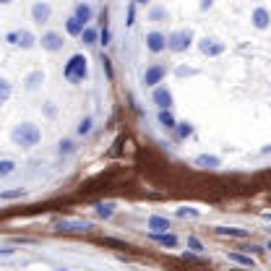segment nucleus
<instances>
[{
    "mask_svg": "<svg viewBox=\"0 0 271 271\" xmlns=\"http://www.w3.org/2000/svg\"><path fill=\"white\" fill-rule=\"evenodd\" d=\"M11 139H13V144L21 146V149H34L42 141V130L34 123H19L16 128H13Z\"/></svg>",
    "mask_w": 271,
    "mask_h": 271,
    "instance_id": "f257e3e1",
    "label": "nucleus"
},
{
    "mask_svg": "<svg viewBox=\"0 0 271 271\" xmlns=\"http://www.w3.org/2000/svg\"><path fill=\"white\" fill-rule=\"evenodd\" d=\"M89 60L79 52V55H73L71 60H68V63H65V68H63V76L71 81V84H81L86 76H89Z\"/></svg>",
    "mask_w": 271,
    "mask_h": 271,
    "instance_id": "f03ea898",
    "label": "nucleus"
},
{
    "mask_svg": "<svg viewBox=\"0 0 271 271\" xmlns=\"http://www.w3.org/2000/svg\"><path fill=\"white\" fill-rule=\"evenodd\" d=\"M190 42H193V32H190V29H177V32H172L167 37V50L170 52H185L190 47Z\"/></svg>",
    "mask_w": 271,
    "mask_h": 271,
    "instance_id": "7ed1b4c3",
    "label": "nucleus"
},
{
    "mask_svg": "<svg viewBox=\"0 0 271 271\" xmlns=\"http://www.w3.org/2000/svg\"><path fill=\"white\" fill-rule=\"evenodd\" d=\"M6 39L13 44V47H21V50H32L37 44V37L29 32V29H21V32H8Z\"/></svg>",
    "mask_w": 271,
    "mask_h": 271,
    "instance_id": "20e7f679",
    "label": "nucleus"
},
{
    "mask_svg": "<svg viewBox=\"0 0 271 271\" xmlns=\"http://www.w3.org/2000/svg\"><path fill=\"white\" fill-rule=\"evenodd\" d=\"M39 44H42V50H47V52H60L65 42H63V34L60 32H44Z\"/></svg>",
    "mask_w": 271,
    "mask_h": 271,
    "instance_id": "39448f33",
    "label": "nucleus"
},
{
    "mask_svg": "<svg viewBox=\"0 0 271 271\" xmlns=\"http://www.w3.org/2000/svg\"><path fill=\"white\" fill-rule=\"evenodd\" d=\"M164 73H167V68H164L162 63L149 65L146 73H144V86H154L157 89V84H162V79H164Z\"/></svg>",
    "mask_w": 271,
    "mask_h": 271,
    "instance_id": "423d86ee",
    "label": "nucleus"
},
{
    "mask_svg": "<svg viewBox=\"0 0 271 271\" xmlns=\"http://www.w3.org/2000/svg\"><path fill=\"white\" fill-rule=\"evenodd\" d=\"M146 50L154 52V55L164 52V50H167V37H164L162 32H149L146 34Z\"/></svg>",
    "mask_w": 271,
    "mask_h": 271,
    "instance_id": "0eeeda50",
    "label": "nucleus"
},
{
    "mask_svg": "<svg viewBox=\"0 0 271 271\" xmlns=\"http://www.w3.org/2000/svg\"><path fill=\"white\" fill-rule=\"evenodd\" d=\"M198 50L204 52V55H209V57H217V55H222L224 50H227V44L224 42H219V39H201L198 42Z\"/></svg>",
    "mask_w": 271,
    "mask_h": 271,
    "instance_id": "6e6552de",
    "label": "nucleus"
},
{
    "mask_svg": "<svg viewBox=\"0 0 271 271\" xmlns=\"http://www.w3.org/2000/svg\"><path fill=\"white\" fill-rule=\"evenodd\" d=\"M152 99H154V104H157L159 110H172V92H170L167 86H157Z\"/></svg>",
    "mask_w": 271,
    "mask_h": 271,
    "instance_id": "1a4fd4ad",
    "label": "nucleus"
},
{
    "mask_svg": "<svg viewBox=\"0 0 271 271\" xmlns=\"http://www.w3.org/2000/svg\"><path fill=\"white\" fill-rule=\"evenodd\" d=\"M50 16H52V8H50V3H42V0H37V3L32 6V21L44 24V21H50Z\"/></svg>",
    "mask_w": 271,
    "mask_h": 271,
    "instance_id": "9d476101",
    "label": "nucleus"
},
{
    "mask_svg": "<svg viewBox=\"0 0 271 271\" xmlns=\"http://www.w3.org/2000/svg\"><path fill=\"white\" fill-rule=\"evenodd\" d=\"M250 21H253L255 29H261V32H263V29L271 26V13H268L266 8H255V11L250 13Z\"/></svg>",
    "mask_w": 271,
    "mask_h": 271,
    "instance_id": "9b49d317",
    "label": "nucleus"
},
{
    "mask_svg": "<svg viewBox=\"0 0 271 271\" xmlns=\"http://www.w3.org/2000/svg\"><path fill=\"white\" fill-rule=\"evenodd\" d=\"M149 240H154V243H159L164 248H177V237L170 232H149Z\"/></svg>",
    "mask_w": 271,
    "mask_h": 271,
    "instance_id": "f8f14e48",
    "label": "nucleus"
},
{
    "mask_svg": "<svg viewBox=\"0 0 271 271\" xmlns=\"http://www.w3.org/2000/svg\"><path fill=\"white\" fill-rule=\"evenodd\" d=\"M146 227L152 230V232H167L170 230V219L167 217H149Z\"/></svg>",
    "mask_w": 271,
    "mask_h": 271,
    "instance_id": "ddd939ff",
    "label": "nucleus"
},
{
    "mask_svg": "<svg viewBox=\"0 0 271 271\" xmlns=\"http://www.w3.org/2000/svg\"><path fill=\"white\" fill-rule=\"evenodd\" d=\"M73 16H76V19L86 26L89 21L94 19V11H92V6H89V3H79V6H76V13H73Z\"/></svg>",
    "mask_w": 271,
    "mask_h": 271,
    "instance_id": "4468645a",
    "label": "nucleus"
},
{
    "mask_svg": "<svg viewBox=\"0 0 271 271\" xmlns=\"http://www.w3.org/2000/svg\"><path fill=\"white\" fill-rule=\"evenodd\" d=\"M159 125L167 128V130H175L177 128V120H175L172 110H159Z\"/></svg>",
    "mask_w": 271,
    "mask_h": 271,
    "instance_id": "2eb2a0df",
    "label": "nucleus"
},
{
    "mask_svg": "<svg viewBox=\"0 0 271 271\" xmlns=\"http://www.w3.org/2000/svg\"><path fill=\"white\" fill-rule=\"evenodd\" d=\"M63 232H81V230H92V222H60Z\"/></svg>",
    "mask_w": 271,
    "mask_h": 271,
    "instance_id": "dca6fc26",
    "label": "nucleus"
},
{
    "mask_svg": "<svg viewBox=\"0 0 271 271\" xmlns=\"http://www.w3.org/2000/svg\"><path fill=\"white\" fill-rule=\"evenodd\" d=\"M84 29H86V26H84L76 16H71V19L65 21V32H68L71 37H81V34H84Z\"/></svg>",
    "mask_w": 271,
    "mask_h": 271,
    "instance_id": "f3484780",
    "label": "nucleus"
},
{
    "mask_svg": "<svg viewBox=\"0 0 271 271\" xmlns=\"http://www.w3.org/2000/svg\"><path fill=\"white\" fill-rule=\"evenodd\" d=\"M222 159L214 157V154H201V157H195V167H219Z\"/></svg>",
    "mask_w": 271,
    "mask_h": 271,
    "instance_id": "a211bd4d",
    "label": "nucleus"
},
{
    "mask_svg": "<svg viewBox=\"0 0 271 271\" xmlns=\"http://www.w3.org/2000/svg\"><path fill=\"white\" fill-rule=\"evenodd\" d=\"M219 235H227V237H237V240H245L248 230H240V227H217Z\"/></svg>",
    "mask_w": 271,
    "mask_h": 271,
    "instance_id": "6ab92c4d",
    "label": "nucleus"
},
{
    "mask_svg": "<svg viewBox=\"0 0 271 271\" xmlns=\"http://www.w3.org/2000/svg\"><path fill=\"white\" fill-rule=\"evenodd\" d=\"M42 81H44V73H42V71L29 73V76H26V89H29V92H34V89H37Z\"/></svg>",
    "mask_w": 271,
    "mask_h": 271,
    "instance_id": "aec40b11",
    "label": "nucleus"
},
{
    "mask_svg": "<svg viewBox=\"0 0 271 271\" xmlns=\"http://www.w3.org/2000/svg\"><path fill=\"white\" fill-rule=\"evenodd\" d=\"M97 37H102L94 26H86L84 29V34H81V39H84V44H97Z\"/></svg>",
    "mask_w": 271,
    "mask_h": 271,
    "instance_id": "412c9836",
    "label": "nucleus"
},
{
    "mask_svg": "<svg viewBox=\"0 0 271 271\" xmlns=\"http://www.w3.org/2000/svg\"><path fill=\"white\" fill-rule=\"evenodd\" d=\"M13 170H16V162H13V159H3V162H0V177L13 175Z\"/></svg>",
    "mask_w": 271,
    "mask_h": 271,
    "instance_id": "4be33fe9",
    "label": "nucleus"
},
{
    "mask_svg": "<svg viewBox=\"0 0 271 271\" xmlns=\"http://www.w3.org/2000/svg\"><path fill=\"white\" fill-rule=\"evenodd\" d=\"M97 214H99L102 219H110V217L115 214V204H99V206H97Z\"/></svg>",
    "mask_w": 271,
    "mask_h": 271,
    "instance_id": "5701e85b",
    "label": "nucleus"
},
{
    "mask_svg": "<svg viewBox=\"0 0 271 271\" xmlns=\"http://www.w3.org/2000/svg\"><path fill=\"white\" fill-rule=\"evenodd\" d=\"M227 258H230V261H237V263H243V266H253V258H250V255H245V253H235V250H232Z\"/></svg>",
    "mask_w": 271,
    "mask_h": 271,
    "instance_id": "b1692460",
    "label": "nucleus"
},
{
    "mask_svg": "<svg viewBox=\"0 0 271 271\" xmlns=\"http://www.w3.org/2000/svg\"><path fill=\"white\" fill-rule=\"evenodd\" d=\"M149 19L152 21H167V11L164 8H152L149 11Z\"/></svg>",
    "mask_w": 271,
    "mask_h": 271,
    "instance_id": "393cba45",
    "label": "nucleus"
},
{
    "mask_svg": "<svg viewBox=\"0 0 271 271\" xmlns=\"http://www.w3.org/2000/svg\"><path fill=\"white\" fill-rule=\"evenodd\" d=\"M73 152H76V146H73V141H60V157H71Z\"/></svg>",
    "mask_w": 271,
    "mask_h": 271,
    "instance_id": "a878e982",
    "label": "nucleus"
},
{
    "mask_svg": "<svg viewBox=\"0 0 271 271\" xmlns=\"http://www.w3.org/2000/svg\"><path fill=\"white\" fill-rule=\"evenodd\" d=\"M8 97H11V81L8 79H0V99L8 102Z\"/></svg>",
    "mask_w": 271,
    "mask_h": 271,
    "instance_id": "bb28decb",
    "label": "nucleus"
},
{
    "mask_svg": "<svg viewBox=\"0 0 271 271\" xmlns=\"http://www.w3.org/2000/svg\"><path fill=\"white\" fill-rule=\"evenodd\" d=\"M193 133V125L190 123H177V139H188Z\"/></svg>",
    "mask_w": 271,
    "mask_h": 271,
    "instance_id": "cd10ccee",
    "label": "nucleus"
},
{
    "mask_svg": "<svg viewBox=\"0 0 271 271\" xmlns=\"http://www.w3.org/2000/svg\"><path fill=\"white\" fill-rule=\"evenodd\" d=\"M24 195H26V190H3V193H0V198L11 201V198H24Z\"/></svg>",
    "mask_w": 271,
    "mask_h": 271,
    "instance_id": "c85d7f7f",
    "label": "nucleus"
},
{
    "mask_svg": "<svg viewBox=\"0 0 271 271\" xmlns=\"http://www.w3.org/2000/svg\"><path fill=\"white\" fill-rule=\"evenodd\" d=\"M92 133V117H84L79 123V136H89Z\"/></svg>",
    "mask_w": 271,
    "mask_h": 271,
    "instance_id": "c756f323",
    "label": "nucleus"
},
{
    "mask_svg": "<svg viewBox=\"0 0 271 271\" xmlns=\"http://www.w3.org/2000/svg\"><path fill=\"white\" fill-rule=\"evenodd\" d=\"M177 217H201V212H195V209H188V206H180V209H177Z\"/></svg>",
    "mask_w": 271,
    "mask_h": 271,
    "instance_id": "7c9ffc66",
    "label": "nucleus"
},
{
    "mask_svg": "<svg viewBox=\"0 0 271 271\" xmlns=\"http://www.w3.org/2000/svg\"><path fill=\"white\" fill-rule=\"evenodd\" d=\"M188 245H190L193 250H204V245H201V240H198V237H188Z\"/></svg>",
    "mask_w": 271,
    "mask_h": 271,
    "instance_id": "2f4dec72",
    "label": "nucleus"
},
{
    "mask_svg": "<svg viewBox=\"0 0 271 271\" xmlns=\"http://www.w3.org/2000/svg\"><path fill=\"white\" fill-rule=\"evenodd\" d=\"M102 44H104V47H107V44H110V29H107V26L102 29Z\"/></svg>",
    "mask_w": 271,
    "mask_h": 271,
    "instance_id": "473e14b6",
    "label": "nucleus"
},
{
    "mask_svg": "<svg viewBox=\"0 0 271 271\" xmlns=\"http://www.w3.org/2000/svg\"><path fill=\"white\" fill-rule=\"evenodd\" d=\"M212 6H214V0H198V8H201V11H209Z\"/></svg>",
    "mask_w": 271,
    "mask_h": 271,
    "instance_id": "72a5a7b5",
    "label": "nucleus"
},
{
    "mask_svg": "<svg viewBox=\"0 0 271 271\" xmlns=\"http://www.w3.org/2000/svg\"><path fill=\"white\" fill-rule=\"evenodd\" d=\"M102 65H104V71H107L110 76H112V65H110V57H104V55H102Z\"/></svg>",
    "mask_w": 271,
    "mask_h": 271,
    "instance_id": "f704fd0d",
    "label": "nucleus"
},
{
    "mask_svg": "<svg viewBox=\"0 0 271 271\" xmlns=\"http://www.w3.org/2000/svg\"><path fill=\"white\" fill-rule=\"evenodd\" d=\"M193 68H177V76H193Z\"/></svg>",
    "mask_w": 271,
    "mask_h": 271,
    "instance_id": "c9c22d12",
    "label": "nucleus"
},
{
    "mask_svg": "<svg viewBox=\"0 0 271 271\" xmlns=\"http://www.w3.org/2000/svg\"><path fill=\"white\" fill-rule=\"evenodd\" d=\"M133 19H136V11H133V6H128V21H125V24L130 26V24H133Z\"/></svg>",
    "mask_w": 271,
    "mask_h": 271,
    "instance_id": "e433bc0d",
    "label": "nucleus"
},
{
    "mask_svg": "<svg viewBox=\"0 0 271 271\" xmlns=\"http://www.w3.org/2000/svg\"><path fill=\"white\" fill-rule=\"evenodd\" d=\"M133 3H139V6H146V3H149V0H133Z\"/></svg>",
    "mask_w": 271,
    "mask_h": 271,
    "instance_id": "4c0bfd02",
    "label": "nucleus"
},
{
    "mask_svg": "<svg viewBox=\"0 0 271 271\" xmlns=\"http://www.w3.org/2000/svg\"><path fill=\"white\" fill-rule=\"evenodd\" d=\"M0 3H3V6H8V3H13V0H0Z\"/></svg>",
    "mask_w": 271,
    "mask_h": 271,
    "instance_id": "58836bf2",
    "label": "nucleus"
},
{
    "mask_svg": "<svg viewBox=\"0 0 271 271\" xmlns=\"http://www.w3.org/2000/svg\"><path fill=\"white\" fill-rule=\"evenodd\" d=\"M268 250H271V240H268Z\"/></svg>",
    "mask_w": 271,
    "mask_h": 271,
    "instance_id": "ea45409f",
    "label": "nucleus"
},
{
    "mask_svg": "<svg viewBox=\"0 0 271 271\" xmlns=\"http://www.w3.org/2000/svg\"><path fill=\"white\" fill-rule=\"evenodd\" d=\"M60 271H68V268H60Z\"/></svg>",
    "mask_w": 271,
    "mask_h": 271,
    "instance_id": "a19ab883",
    "label": "nucleus"
},
{
    "mask_svg": "<svg viewBox=\"0 0 271 271\" xmlns=\"http://www.w3.org/2000/svg\"><path fill=\"white\" fill-rule=\"evenodd\" d=\"M268 232H271V230H268Z\"/></svg>",
    "mask_w": 271,
    "mask_h": 271,
    "instance_id": "79ce46f5",
    "label": "nucleus"
}]
</instances>
